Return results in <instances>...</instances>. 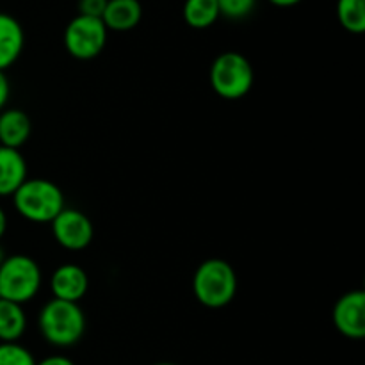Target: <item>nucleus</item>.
Masks as SVG:
<instances>
[{
    "instance_id": "1a4fd4ad",
    "label": "nucleus",
    "mask_w": 365,
    "mask_h": 365,
    "mask_svg": "<svg viewBox=\"0 0 365 365\" xmlns=\"http://www.w3.org/2000/svg\"><path fill=\"white\" fill-rule=\"evenodd\" d=\"M88 273L77 264H63L53 271L50 278V291L53 298L61 302L78 303L88 292Z\"/></svg>"
},
{
    "instance_id": "7ed1b4c3",
    "label": "nucleus",
    "mask_w": 365,
    "mask_h": 365,
    "mask_svg": "<svg viewBox=\"0 0 365 365\" xmlns=\"http://www.w3.org/2000/svg\"><path fill=\"white\" fill-rule=\"evenodd\" d=\"M13 205L21 217L32 223H52L66 207L57 184L46 178H27L13 195Z\"/></svg>"
},
{
    "instance_id": "4468645a",
    "label": "nucleus",
    "mask_w": 365,
    "mask_h": 365,
    "mask_svg": "<svg viewBox=\"0 0 365 365\" xmlns=\"http://www.w3.org/2000/svg\"><path fill=\"white\" fill-rule=\"evenodd\" d=\"M27 330V316L18 303L0 299V342H18Z\"/></svg>"
},
{
    "instance_id": "b1692460",
    "label": "nucleus",
    "mask_w": 365,
    "mask_h": 365,
    "mask_svg": "<svg viewBox=\"0 0 365 365\" xmlns=\"http://www.w3.org/2000/svg\"><path fill=\"white\" fill-rule=\"evenodd\" d=\"M4 260H6V252H4V248L0 246V266H2Z\"/></svg>"
},
{
    "instance_id": "412c9836",
    "label": "nucleus",
    "mask_w": 365,
    "mask_h": 365,
    "mask_svg": "<svg viewBox=\"0 0 365 365\" xmlns=\"http://www.w3.org/2000/svg\"><path fill=\"white\" fill-rule=\"evenodd\" d=\"M36 365H75V364H73V360L68 359V356L52 355V356H46V359L39 360V362H36Z\"/></svg>"
},
{
    "instance_id": "f03ea898",
    "label": "nucleus",
    "mask_w": 365,
    "mask_h": 365,
    "mask_svg": "<svg viewBox=\"0 0 365 365\" xmlns=\"http://www.w3.org/2000/svg\"><path fill=\"white\" fill-rule=\"evenodd\" d=\"M237 273L223 259H209L200 264L192 277L195 298L207 309H223L237 294Z\"/></svg>"
},
{
    "instance_id": "aec40b11",
    "label": "nucleus",
    "mask_w": 365,
    "mask_h": 365,
    "mask_svg": "<svg viewBox=\"0 0 365 365\" xmlns=\"http://www.w3.org/2000/svg\"><path fill=\"white\" fill-rule=\"evenodd\" d=\"M9 96H11L9 78H7L6 71H0V110L6 109L7 102H9Z\"/></svg>"
},
{
    "instance_id": "f257e3e1",
    "label": "nucleus",
    "mask_w": 365,
    "mask_h": 365,
    "mask_svg": "<svg viewBox=\"0 0 365 365\" xmlns=\"http://www.w3.org/2000/svg\"><path fill=\"white\" fill-rule=\"evenodd\" d=\"M38 327L43 339L56 348H71L86 331V316L78 303L52 298L39 312Z\"/></svg>"
},
{
    "instance_id": "4be33fe9",
    "label": "nucleus",
    "mask_w": 365,
    "mask_h": 365,
    "mask_svg": "<svg viewBox=\"0 0 365 365\" xmlns=\"http://www.w3.org/2000/svg\"><path fill=\"white\" fill-rule=\"evenodd\" d=\"M6 230H7V214H6V210L0 207V239L6 235Z\"/></svg>"
},
{
    "instance_id": "5701e85b",
    "label": "nucleus",
    "mask_w": 365,
    "mask_h": 365,
    "mask_svg": "<svg viewBox=\"0 0 365 365\" xmlns=\"http://www.w3.org/2000/svg\"><path fill=\"white\" fill-rule=\"evenodd\" d=\"M269 2L278 7H292V6H298V4L303 2V0H269Z\"/></svg>"
},
{
    "instance_id": "2eb2a0df",
    "label": "nucleus",
    "mask_w": 365,
    "mask_h": 365,
    "mask_svg": "<svg viewBox=\"0 0 365 365\" xmlns=\"http://www.w3.org/2000/svg\"><path fill=\"white\" fill-rule=\"evenodd\" d=\"M216 0H185L184 20L192 29H209L220 18Z\"/></svg>"
},
{
    "instance_id": "dca6fc26",
    "label": "nucleus",
    "mask_w": 365,
    "mask_h": 365,
    "mask_svg": "<svg viewBox=\"0 0 365 365\" xmlns=\"http://www.w3.org/2000/svg\"><path fill=\"white\" fill-rule=\"evenodd\" d=\"M337 18L351 34L365 31V0H337Z\"/></svg>"
},
{
    "instance_id": "6ab92c4d",
    "label": "nucleus",
    "mask_w": 365,
    "mask_h": 365,
    "mask_svg": "<svg viewBox=\"0 0 365 365\" xmlns=\"http://www.w3.org/2000/svg\"><path fill=\"white\" fill-rule=\"evenodd\" d=\"M107 0H78V14L89 18H100L106 11Z\"/></svg>"
},
{
    "instance_id": "6e6552de",
    "label": "nucleus",
    "mask_w": 365,
    "mask_h": 365,
    "mask_svg": "<svg viewBox=\"0 0 365 365\" xmlns=\"http://www.w3.org/2000/svg\"><path fill=\"white\" fill-rule=\"evenodd\" d=\"M331 321L341 335L351 341L365 337V292L349 291L337 299L331 310Z\"/></svg>"
},
{
    "instance_id": "f8f14e48",
    "label": "nucleus",
    "mask_w": 365,
    "mask_h": 365,
    "mask_svg": "<svg viewBox=\"0 0 365 365\" xmlns=\"http://www.w3.org/2000/svg\"><path fill=\"white\" fill-rule=\"evenodd\" d=\"M143 18V7L139 0H107L102 21L107 31L127 32L138 27Z\"/></svg>"
},
{
    "instance_id": "ddd939ff",
    "label": "nucleus",
    "mask_w": 365,
    "mask_h": 365,
    "mask_svg": "<svg viewBox=\"0 0 365 365\" xmlns=\"http://www.w3.org/2000/svg\"><path fill=\"white\" fill-rule=\"evenodd\" d=\"M31 118L21 109L0 110V146L20 150L31 138Z\"/></svg>"
},
{
    "instance_id": "f3484780",
    "label": "nucleus",
    "mask_w": 365,
    "mask_h": 365,
    "mask_svg": "<svg viewBox=\"0 0 365 365\" xmlns=\"http://www.w3.org/2000/svg\"><path fill=\"white\" fill-rule=\"evenodd\" d=\"M0 365H36V359L20 342H0Z\"/></svg>"
},
{
    "instance_id": "a211bd4d",
    "label": "nucleus",
    "mask_w": 365,
    "mask_h": 365,
    "mask_svg": "<svg viewBox=\"0 0 365 365\" xmlns=\"http://www.w3.org/2000/svg\"><path fill=\"white\" fill-rule=\"evenodd\" d=\"M220 14L230 20H242L250 16L257 6V0H216Z\"/></svg>"
},
{
    "instance_id": "0eeeda50",
    "label": "nucleus",
    "mask_w": 365,
    "mask_h": 365,
    "mask_svg": "<svg viewBox=\"0 0 365 365\" xmlns=\"http://www.w3.org/2000/svg\"><path fill=\"white\" fill-rule=\"evenodd\" d=\"M50 225L57 245L68 252H81L88 248L95 237V227L91 220L84 212L71 207H64Z\"/></svg>"
},
{
    "instance_id": "39448f33",
    "label": "nucleus",
    "mask_w": 365,
    "mask_h": 365,
    "mask_svg": "<svg viewBox=\"0 0 365 365\" xmlns=\"http://www.w3.org/2000/svg\"><path fill=\"white\" fill-rule=\"evenodd\" d=\"M209 78L217 96L225 100H239L252 91L255 71L246 56L239 52H223L214 59Z\"/></svg>"
},
{
    "instance_id": "423d86ee",
    "label": "nucleus",
    "mask_w": 365,
    "mask_h": 365,
    "mask_svg": "<svg viewBox=\"0 0 365 365\" xmlns=\"http://www.w3.org/2000/svg\"><path fill=\"white\" fill-rule=\"evenodd\" d=\"M107 27L100 18L77 14L64 29V46L78 61H91L102 53L107 45Z\"/></svg>"
},
{
    "instance_id": "393cba45",
    "label": "nucleus",
    "mask_w": 365,
    "mask_h": 365,
    "mask_svg": "<svg viewBox=\"0 0 365 365\" xmlns=\"http://www.w3.org/2000/svg\"><path fill=\"white\" fill-rule=\"evenodd\" d=\"M153 365H178V364H173V362H157V364H153Z\"/></svg>"
},
{
    "instance_id": "9b49d317",
    "label": "nucleus",
    "mask_w": 365,
    "mask_h": 365,
    "mask_svg": "<svg viewBox=\"0 0 365 365\" xmlns=\"http://www.w3.org/2000/svg\"><path fill=\"white\" fill-rule=\"evenodd\" d=\"M27 178V160L20 150L0 146V196H13Z\"/></svg>"
},
{
    "instance_id": "20e7f679",
    "label": "nucleus",
    "mask_w": 365,
    "mask_h": 365,
    "mask_svg": "<svg viewBox=\"0 0 365 365\" xmlns=\"http://www.w3.org/2000/svg\"><path fill=\"white\" fill-rule=\"evenodd\" d=\"M41 284V267L32 257L16 253V255L6 257L0 266V298L2 299L24 305L38 296Z\"/></svg>"
},
{
    "instance_id": "9d476101",
    "label": "nucleus",
    "mask_w": 365,
    "mask_h": 365,
    "mask_svg": "<svg viewBox=\"0 0 365 365\" xmlns=\"http://www.w3.org/2000/svg\"><path fill=\"white\" fill-rule=\"evenodd\" d=\"M25 46V32L20 21L0 13V71H6L20 59Z\"/></svg>"
},
{
    "instance_id": "a878e982",
    "label": "nucleus",
    "mask_w": 365,
    "mask_h": 365,
    "mask_svg": "<svg viewBox=\"0 0 365 365\" xmlns=\"http://www.w3.org/2000/svg\"><path fill=\"white\" fill-rule=\"evenodd\" d=\"M0 299H2V298H0Z\"/></svg>"
}]
</instances>
